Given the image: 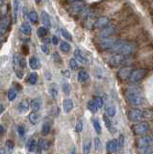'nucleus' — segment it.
<instances>
[{
    "label": "nucleus",
    "mask_w": 153,
    "mask_h": 154,
    "mask_svg": "<svg viewBox=\"0 0 153 154\" xmlns=\"http://www.w3.org/2000/svg\"><path fill=\"white\" fill-rule=\"evenodd\" d=\"M125 96L130 104L133 106H142L145 102L144 94L140 88L136 86H131L125 91Z\"/></svg>",
    "instance_id": "nucleus-1"
},
{
    "label": "nucleus",
    "mask_w": 153,
    "mask_h": 154,
    "mask_svg": "<svg viewBox=\"0 0 153 154\" xmlns=\"http://www.w3.org/2000/svg\"><path fill=\"white\" fill-rule=\"evenodd\" d=\"M109 63L112 65H125L131 63V59H129L126 55L116 53L109 58Z\"/></svg>",
    "instance_id": "nucleus-2"
},
{
    "label": "nucleus",
    "mask_w": 153,
    "mask_h": 154,
    "mask_svg": "<svg viewBox=\"0 0 153 154\" xmlns=\"http://www.w3.org/2000/svg\"><path fill=\"white\" fill-rule=\"evenodd\" d=\"M147 113L148 112L142 111V110H139V109H133L129 112L128 118L131 122H141L142 119H144L145 118H150V115H147Z\"/></svg>",
    "instance_id": "nucleus-3"
},
{
    "label": "nucleus",
    "mask_w": 153,
    "mask_h": 154,
    "mask_svg": "<svg viewBox=\"0 0 153 154\" xmlns=\"http://www.w3.org/2000/svg\"><path fill=\"white\" fill-rule=\"evenodd\" d=\"M145 74H147V69H144V68L133 69L132 72H131L129 80L132 83H138L144 78V77L145 76Z\"/></svg>",
    "instance_id": "nucleus-4"
},
{
    "label": "nucleus",
    "mask_w": 153,
    "mask_h": 154,
    "mask_svg": "<svg viewBox=\"0 0 153 154\" xmlns=\"http://www.w3.org/2000/svg\"><path fill=\"white\" fill-rule=\"evenodd\" d=\"M116 41H118V39L116 38H104L103 41L100 42V47L104 50H111L114 47Z\"/></svg>",
    "instance_id": "nucleus-5"
},
{
    "label": "nucleus",
    "mask_w": 153,
    "mask_h": 154,
    "mask_svg": "<svg viewBox=\"0 0 153 154\" xmlns=\"http://www.w3.org/2000/svg\"><path fill=\"white\" fill-rule=\"evenodd\" d=\"M149 130V124L147 122H140L133 126V131L136 134H144Z\"/></svg>",
    "instance_id": "nucleus-6"
},
{
    "label": "nucleus",
    "mask_w": 153,
    "mask_h": 154,
    "mask_svg": "<svg viewBox=\"0 0 153 154\" xmlns=\"http://www.w3.org/2000/svg\"><path fill=\"white\" fill-rule=\"evenodd\" d=\"M11 24V18L9 16H4L1 18V22H0V33L1 35H4L9 29Z\"/></svg>",
    "instance_id": "nucleus-7"
},
{
    "label": "nucleus",
    "mask_w": 153,
    "mask_h": 154,
    "mask_svg": "<svg viewBox=\"0 0 153 154\" xmlns=\"http://www.w3.org/2000/svg\"><path fill=\"white\" fill-rule=\"evenodd\" d=\"M136 49H137V45H136V43L132 42H127L125 46L123 47V49L121 50V54L128 56V55L134 53L135 51H136Z\"/></svg>",
    "instance_id": "nucleus-8"
},
{
    "label": "nucleus",
    "mask_w": 153,
    "mask_h": 154,
    "mask_svg": "<svg viewBox=\"0 0 153 154\" xmlns=\"http://www.w3.org/2000/svg\"><path fill=\"white\" fill-rule=\"evenodd\" d=\"M131 72H132V68L129 67H124L121 68L119 71H118V77L121 80H126L130 78Z\"/></svg>",
    "instance_id": "nucleus-9"
},
{
    "label": "nucleus",
    "mask_w": 153,
    "mask_h": 154,
    "mask_svg": "<svg viewBox=\"0 0 153 154\" xmlns=\"http://www.w3.org/2000/svg\"><path fill=\"white\" fill-rule=\"evenodd\" d=\"M126 43H127V41H125V40H118L115 43L114 47L111 49V51H112V52H114V53L121 54V50L123 49V47L125 46Z\"/></svg>",
    "instance_id": "nucleus-10"
},
{
    "label": "nucleus",
    "mask_w": 153,
    "mask_h": 154,
    "mask_svg": "<svg viewBox=\"0 0 153 154\" xmlns=\"http://www.w3.org/2000/svg\"><path fill=\"white\" fill-rule=\"evenodd\" d=\"M153 142V138L150 136H144L138 139L137 141V145L139 148H143V146H147V145H150L151 142Z\"/></svg>",
    "instance_id": "nucleus-11"
},
{
    "label": "nucleus",
    "mask_w": 153,
    "mask_h": 154,
    "mask_svg": "<svg viewBox=\"0 0 153 154\" xmlns=\"http://www.w3.org/2000/svg\"><path fill=\"white\" fill-rule=\"evenodd\" d=\"M109 21H110L109 17H99L96 21V23H94V28H96V29H102V28L106 27L108 25V23H109Z\"/></svg>",
    "instance_id": "nucleus-12"
},
{
    "label": "nucleus",
    "mask_w": 153,
    "mask_h": 154,
    "mask_svg": "<svg viewBox=\"0 0 153 154\" xmlns=\"http://www.w3.org/2000/svg\"><path fill=\"white\" fill-rule=\"evenodd\" d=\"M106 149H107V151L109 153H115L119 149V144H118V140H111V141H109L107 142V145H106Z\"/></svg>",
    "instance_id": "nucleus-13"
},
{
    "label": "nucleus",
    "mask_w": 153,
    "mask_h": 154,
    "mask_svg": "<svg viewBox=\"0 0 153 154\" xmlns=\"http://www.w3.org/2000/svg\"><path fill=\"white\" fill-rule=\"evenodd\" d=\"M115 32V26L114 25H109V26H106L104 27L102 30L99 32V36L101 38H108V37H110L113 33Z\"/></svg>",
    "instance_id": "nucleus-14"
},
{
    "label": "nucleus",
    "mask_w": 153,
    "mask_h": 154,
    "mask_svg": "<svg viewBox=\"0 0 153 154\" xmlns=\"http://www.w3.org/2000/svg\"><path fill=\"white\" fill-rule=\"evenodd\" d=\"M73 101H72L70 98H65L63 102V109H64V112L65 114H68L72 111L73 109Z\"/></svg>",
    "instance_id": "nucleus-15"
},
{
    "label": "nucleus",
    "mask_w": 153,
    "mask_h": 154,
    "mask_svg": "<svg viewBox=\"0 0 153 154\" xmlns=\"http://www.w3.org/2000/svg\"><path fill=\"white\" fill-rule=\"evenodd\" d=\"M28 64H29V67H30L32 69H39L42 65L40 59L37 57H35V56H33V57L30 58V59H29Z\"/></svg>",
    "instance_id": "nucleus-16"
},
{
    "label": "nucleus",
    "mask_w": 153,
    "mask_h": 154,
    "mask_svg": "<svg viewBox=\"0 0 153 154\" xmlns=\"http://www.w3.org/2000/svg\"><path fill=\"white\" fill-rule=\"evenodd\" d=\"M29 107H30V103H29V101L26 99H23L19 102V106H17V110H19V112L20 114H24L29 110Z\"/></svg>",
    "instance_id": "nucleus-17"
},
{
    "label": "nucleus",
    "mask_w": 153,
    "mask_h": 154,
    "mask_svg": "<svg viewBox=\"0 0 153 154\" xmlns=\"http://www.w3.org/2000/svg\"><path fill=\"white\" fill-rule=\"evenodd\" d=\"M74 58L78 62H80V63H87V61H88L84 52H82V51L78 48L74 50Z\"/></svg>",
    "instance_id": "nucleus-18"
},
{
    "label": "nucleus",
    "mask_w": 153,
    "mask_h": 154,
    "mask_svg": "<svg viewBox=\"0 0 153 154\" xmlns=\"http://www.w3.org/2000/svg\"><path fill=\"white\" fill-rule=\"evenodd\" d=\"M85 8V4H84V2L82 1H75L73 4L71 6V11L72 13H80L82 12Z\"/></svg>",
    "instance_id": "nucleus-19"
},
{
    "label": "nucleus",
    "mask_w": 153,
    "mask_h": 154,
    "mask_svg": "<svg viewBox=\"0 0 153 154\" xmlns=\"http://www.w3.org/2000/svg\"><path fill=\"white\" fill-rule=\"evenodd\" d=\"M41 19H42V22L43 24V26H45L47 28L51 27V19H50V17L49 14H47L46 12H42V14H41Z\"/></svg>",
    "instance_id": "nucleus-20"
},
{
    "label": "nucleus",
    "mask_w": 153,
    "mask_h": 154,
    "mask_svg": "<svg viewBox=\"0 0 153 154\" xmlns=\"http://www.w3.org/2000/svg\"><path fill=\"white\" fill-rule=\"evenodd\" d=\"M48 91H49V94L50 96L53 98V99H56L58 94H59V88H58V86L56 85L55 83L51 84V85L49 86L48 88Z\"/></svg>",
    "instance_id": "nucleus-21"
},
{
    "label": "nucleus",
    "mask_w": 153,
    "mask_h": 154,
    "mask_svg": "<svg viewBox=\"0 0 153 154\" xmlns=\"http://www.w3.org/2000/svg\"><path fill=\"white\" fill-rule=\"evenodd\" d=\"M90 78V75L89 73L87 72L86 71H84V69H81V71H78V74H77V79L80 83H85L89 80Z\"/></svg>",
    "instance_id": "nucleus-22"
},
{
    "label": "nucleus",
    "mask_w": 153,
    "mask_h": 154,
    "mask_svg": "<svg viewBox=\"0 0 153 154\" xmlns=\"http://www.w3.org/2000/svg\"><path fill=\"white\" fill-rule=\"evenodd\" d=\"M42 105V101L40 98H36V99H33L31 101V108L34 112H38L41 110Z\"/></svg>",
    "instance_id": "nucleus-23"
},
{
    "label": "nucleus",
    "mask_w": 153,
    "mask_h": 154,
    "mask_svg": "<svg viewBox=\"0 0 153 154\" xmlns=\"http://www.w3.org/2000/svg\"><path fill=\"white\" fill-rule=\"evenodd\" d=\"M61 88H62V91H64V94L65 95H68L70 94V91H71V87L70 85V83L65 80H62V83H61Z\"/></svg>",
    "instance_id": "nucleus-24"
},
{
    "label": "nucleus",
    "mask_w": 153,
    "mask_h": 154,
    "mask_svg": "<svg viewBox=\"0 0 153 154\" xmlns=\"http://www.w3.org/2000/svg\"><path fill=\"white\" fill-rule=\"evenodd\" d=\"M37 142L34 139H30V140H28L27 144H26V148H27V150L29 152H34L36 148H37Z\"/></svg>",
    "instance_id": "nucleus-25"
},
{
    "label": "nucleus",
    "mask_w": 153,
    "mask_h": 154,
    "mask_svg": "<svg viewBox=\"0 0 153 154\" xmlns=\"http://www.w3.org/2000/svg\"><path fill=\"white\" fill-rule=\"evenodd\" d=\"M20 30H21V32H22L24 35H26V36L31 35V33H32V28H31V26L27 22L21 23Z\"/></svg>",
    "instance_id": "nucleus-26"
},
{
    "label": "nucleus",
    "mask_w": 153,
    "mask_h": 154,
    "mask_svg": "<svg viewBox=\"0 0 153 154\" xmlns=\"http://www.w3.org/2000/svg\"><path fill=\"white\" fill-rule=\"evenodd\" d=\"M116 114V108L115 105L113 104H110L108 105L106 107V115L108 117H110V118H113V117H115Z\"/></svg>",
    "instance_id": "nucleus-27"
},
{
    "label": "nucleus",
    "mask_w": 153,
    "mask_h": 154,
    "mask_svg": "<svg viewBox=\"0 0 153 154\" xmlns=\"http://www.w3.org/2000/svg\"><path fill=\"white\" fill-rule=\"evenodd\" d=\"M60 49L62 52H64V53H68L70 51L71 49V46L68 43V42H65V41H62L60 42Z\"/></svg>",
    "instance_id": "nucleus-28"
},
{
    "label": "nucleus",
    "mask_w": 153,
    "mask_h": 154,
    "mask_svg": "<svg viewBox=\"0 0 153 154\" xmlns=\"http://www.w3.org/2000/svg\"><path fill=\"white\" fill-rule=\"evenodd\" d=\"M13 4H14V6H13V8H14V21H17V14H19V6H20V2H19V0H14Z\"/></svg>",
    "instance_id": "nucleus-29"
},
{
    "label": "nucleus",
    "mask_w": 153,
    "mask_h": 154,
    "mask_svg": "<svg viewBox=\"0 0 153 154\" xmlns=\"http://www.w3.org/2000/svg\"><path fill=\"white\" fill-rule=\"evenodd\" d=\"M87 107H88L89 111L92 112V113H96L97 110H98V107H97V105L94 100H90L88 102V104H87Z\"/></svg>",
    "instance_id": "nucleus-30"
},
{
    "label": "nucleus",
    "mask_w": 153,
    "mask_h": 154,
    "mask_svg": "<svg viewBox=\"0 0 153 154\" xmlns=\"http://www.w3.org/2000/svg\"><path fill=\"white\" fill-rule=\"evenodd\" d=\"M7 95H8V99L10 101H14L17 96V91L16 89H14V88H12V89H10L8 91V94H7Z\"/></svg>",
    "instance_id": "nucleus-31"
},
{
    "label": "nucleus",
    "mask_w": 153,
    "mask_h": 154,
    "mask_svg": "<svg viewBox=\"0 0 153 154\" xmlns=\"http://www.w3.org/2000/svg\"><path fill=\"white\" fill-rule=\"evenodd\" d=\"M38 81V74L36 72H31L28 75V82L31 85H35Z\"/></svg>",
    "instance_id": "nucleus-32"
},
{
    "label": "nucleus",
    "mask_w": 153,
    "mask_h": 154,
    "mask_svg": "<svg viewBox=\"0 0 153 154\" xmlns=\"http://www.w3.org/2000/svg\"><path fill=\"white\" fill-rule=\"evenodd\" d=\"M28 119H29V122H30L32 124L37 123L38 120H39V115L37 114V112L33 111L32 113H30V115H29V117H28Z\"/></svg>",
    "instance_id": "nucleus-33"
},
{
    "label": "nucleus",
    "mask_w": 153,
    "mask_h": 154,
    "mask_svg": "<svg viewBox=\"0 0 153 154\" xmlns=\"http://www.w3.org/2000/svg\"><path fill=\"white\" fill-rule=\"evenodd\" d=\"M50 130H51L50 123L48 122H45V123H43L42 127V135H43V136H46V135H48Z\"/></svg>",
    "instance_id": "nucleus-34"
},
{
    "label": "nucleus",
    "mask_w": 153,
    "mask_h": 154,
    "mask_svg": "<svg viewBox=\"0 0 153 154\" xmlns=\"http://www.w3.org/2000/svg\"><path fill=\"white\" fill-rule=\"evenodd\" d=\"M92 122H93V128H94V130H96V132L97 134H100L101 133V125H100L99 120L96 118H93L92 119Z\"/></svg>",
    "instance_id": "nucleus-35"
},
{
    "label": "nucleus",
    "mask_w": 153,
    "mask_h": 154,
    "mask_svg": "<svg viewBox=\"0 0 153 154\" xmlns=\"http://www.w3.org/2000/svg\"><path fill=\"white\" fill-rule=\"evenodd\" d=\"M28 18L29 20L31 21L33 23H36L38 22V14L37 12H35V11H31V12L28 13Z\"/></svg>",
    "instance_id": "nucleus-36"
},
{
    "label": "nucleus",
    "mask_w": 153,
    "mask_h": 154,
    "mask_svg": "<svg viewBox=\"0 0 153 154\" xmlns=\"http://www.w3.org/2000/svg\"><path fill=\"white\" fill-rule=\"evenodd\" d=\"M47 34V27L45 26H41L38 28L37 30V35L40 37V38H45Z\"/></svg>",
    "instance_id": "nucleus-37"
},
{
    "label": "nucleus",
    "mask_w": 153,
    "mask_h": 154,
    "mask_svg": "<svg viewBox=\"0 0 153 154\" xmlns=\"http://www.w3.org/2000/svg\"><path fill=\"white\" fill-rule=\"evenodd\" d=\"M91 148H92V142L87 141L84 142L83 145V154H89L91 151Z\"/></svg>",
    "instance_id": "nucleus-38"
},
{
    "label": "nucleus",
    "mask_w": 153,
    "mask_h": 154,
    "mask_svg": "<svg viewBox=\"0 0 153 154\" xmlns=\"http://www.w3.org/2000/svg\"><path fill=\"white\" fill-rule=\"evenodd\" d=\"M139 151L141 154H152V148L150 145L143 146V148H139Z\"/></svg>",
    "instance_id": "nucleus-39"
},
{
    "label": "nucleus",
    "mask_w": 153,
    "mask_h": 154,
    "mask_svg": "<svg viewBox=\"0 0 153 154\" xmlns=\"http://www.w3.org/2000/svg\"><path fill=\"white\" fill-rule=\"evenodd\" d=\"M61 33H62V36H63L65 40H68V41H70V42L72 41V36H71L70 33L67 30V29H65V28H61Z\"/></svg>",
    "instance_id": "nucleus-40"
},
{
    "label": "nucleus",
    "mask_w": 153,
    "mask_h": 154,
    "mask_svg": "<svg viewBox=\"0 0 153 154\" xmlns=\"http://www.w3.org/2000/svg\"><path fill=\"white\" fill-rule=\"evenodd\" d=\"M6 148H7V150L9 151V153L11 154L13 152L14 150V142L11 141V140H8L6 142Z\"/></svg>",
    "instance_id": "nucleus-41"
},
{
    "label": "nucleus",
    "mask_w": 153,
    "mask_h": 154,
    "mask_svg": "<svg viewBox=\"0 0 153 154\" xmlns=\"http://www.w3.org/2000/svg\"><path fill=\"white\" fill-rule=\"evenodd\" d=\"M93 100L96 101V105H97L98 109H101L102 107H103V105H104V101H103V99H102V98H101L100 96H96Z\"/></svg>",
    "instance_id": "nucleus-42"
},
{
    "label": "nucleus",
    "mask_w": 153,
    "mask_h": 154,
    "mask_svg": "<svg viewBox=\"0 0 153 154\" xmlns=\"http://www.w3.org/2000/svg\"><path fill=\"white\" fill-rule=\"evenodd\" d=\"M70 68L71 69H76V68H78V61L75 59V58H71L70 61Z\"/></svg>",
    "instance_id": "nucleus-43"
},
{
    "label": "nucleus",
    "mask_w": 153,
    "mask_h": 154,
    "mask_svg": "<svg viewBox=\"0 0 153 154\" xmlns=\"http://www.w3.org/2000/svg\"><path fill=\"white\" fill-rule=\"evenodd\" d=\"M82 130H83V122L82 120H78L75 124V131L77 133H80V132H82Z\"/></svg>",
    "instance_id": "nucleus-44"
},
{
    "label": "nucleus",
    "mask_w": 153,
    "mask_h": 154,
    "mask_svg": "<svg viewBox=\"0 0 153 154\" xmlns=\"http://www.w3.org/2000/svg\"><path fill=\"white\" fill-rule=\"evenodd\" d=\"M40 145H41L42 150H47L49 148V142L47 140H42L40 142Z\"/></svg>",
    "instance_id": "nucleus-45"
},
{
    "label": "nucleus",
    "mask_w": 153,
    "mask_h": 154,
    "mask_svg": "<svg viewBox=\"0 0 153 154\" xmlns=\"http://www.w3.org/2000/svg\"><path fill=\"white\" fill-rule=\"evenodd\" d=\"M19 60H20V58H19V55H17V54L14 55V58H13V64H14V68L19 67Z\"/></svg>",
    "instance_id": "nucleus-46"
},
{
    "label": "nucleus",
    "mask_w": 153,
    "mask_h": 154,
    "mask_svg": "<svg viewBox=\"0 0 153 154\" xmlns=\"http://www.w3.org/2000/svg\"><path fill=\"white\" fill-rule=\"evenodd\" d=\"M104 122H105V125H106V127L109 130H111L112 129V122L107 116H104Z\"/></svg>",
    "instance_id": "nucleus-47"
},
{
    "label": "nucleus",
    "mask_w": 153,
    "mask_h": 154,
    "mask_svg": "<svg viewBox=\"0 0 153 154\" xmlns=\"http://www.w3.org/2000/svg\"><path fill=\"white\" fill-rule=\"evenodd\" d=\"M17 132H19V135L21 138L24 137L25 136V128H24V126H22V125L17 126Z\"/></svg>",
    "instance_id": "nucleus-48"
},
{
    "label": "nucleus",
    "mask_w": 153,
    "mask_h": 154,
    "mask_svg": "<svg viewBox=\"0 0 153 154\" xmlns=\"http://www.w3.org/2000/svg\"><path fill=\"white\" fill-rule=\"evenodd\" d=\"M94 146H96V149L98 150L100 149L101 148V142H100V139L99 138H94Z\"/></svg>",
    "instance_id": "nucleus-49"
},
{
    "label": "nucleus",
    "mask_w": 153,
    "mask_h": 154,
    "mask_svg": "<svg viewBox=\"0 0 153 154\" xmlns=\"http://www.w3.org/2000/svg\"><path fill=\"white\" fill-rule=\"evenodd\" d=\"M123 142H124V137L123 136H121L119 138V140H118V144H119V149H121L122 148V145H123Z\"/></svg>",
    "instance_id": "nucleus-50"
},
{
    "label": "nucleus",
    "mask_w": 153,
    "mask_h": 154,
    "mask_svg": "<svg viewBox=\"0 0 153 154\" xmlns=\"http://www.w3.org/2000/svg\"><path fill=\"white\" fill-rule=\"evenodd\" d=\"M41 48H42V51L45 54H48L49 53V48H48V46H47L46 45H42Z\"/></svg>",
    "instance_id": "nucleus-51"
},
{
    "label": "nucleus",
    "mask_w": 153,
    "mask_h": 154,
    "mask_svg": "<svg viewBox=\"0 0 153 154\" xmlns=\"http://www.w3.org/2000/svg\"><path fill=\"white\" fill-rule=\"evenodd\" d=\"M25 67H26V62H25V59H24V58H20V60H19V68H25Z\"/></svg>",
    "instance_id": "nucleus-52"
},
{
    "label": "nucleus",
    "mask_w": 153,
    "mask_h": 154,
    "mask_svg": "<svg viewBox=\"0 0 153 154\" xmlns=\"http://www.w3.org/2000/svg\"><path fill=\"white\" fill-rule=\"evenodd\" d=\"M51 42H52V43L54 45H58V42H59V40H58V38L56 36H53L52 40H51Z\"/></svg>",
    "instance_id": "nucleus-53"
},
{
    "label": "nucleus",
    "mask_w": 153,
    "mask_h": 154,
    "mask_svg": "<svg viewBox=\"0 0 153 154\" xmlns=\"http://www.w3.org/2000/svg\"><path fill=\"white\" fill-rule=\"evenodd\" d=\"M62 74H63L65 77H67V78H70V72L68 71H62Z\"/></svg>",
    "instance_id": "nucleus-54"
},
{
    "label": "nucleus",
    "mask_w": 153,
    "mask_h": 154,
    "mask_svg": "<svg viewBox=\"0 0 153 154\" xmlns=\"http://www.w3.org/2000/svg\"><path fill=\"white\" fill-rule=\"evenodd\" d=\"M16 73H17V77H19V78H22L23 77V72L22 71H16Z\"/></svg>",
    "instance_id": "nucleus-55"
},
{
    "label": "nucleus",
    "mask_w": 153,
    "mask_h": 154,
    "mask_svg": "<svg viewBox=\"0 0 153 154\" xmlns=\"http://www.w3.org/2000/svg\"><path fill=\"white\" fill-rule=\"evenodd\" d=\"M70 154H77V149H76L75 146H72L70 151Z\"/></svg>",
    "instance_id": "nucleus-56"
},
{
    "label": "nucleus",
    "mask_w": 153,
    "mask_h": 154,
    "mask_svg": "<svg viewBox=\"0 0 153 154\" xmlns=\"http://www.w3.org/2000/svg\"><path fill=\"white\" fill-rule=\"evenodd\" d=\"M0 132H1V135H3V134H4V132H5L4 126H3L2 124H1V125H0Z\"/></svg>",
    "instance_id": "nucleus-57"
},
{
    "label": "nucleus",
    "mask_w": 153,
    "mask_h": 154,
    "mask_svg": "<svg viewBox=\"0 0 153 154\" xmlns=\"http://www.w3.org/2000/svg\"><path fill=\"white\" fill-rule=\"evenodd\" d=\"M0 108H1V110H0V113L3 114V112H4V106H3V104L0 105Z\"/></svg>",
    "instance_id": "nucleus-58"
},
{
    "label": "nucleus",
    "mask_w": 153,
    "mask_h": 154,
    "mask_svg": "<svg viewBox=\"0 0 153 154\" xmlns=\"http://www.w3.org/2000/svg\"><path fill=\"white\" fill-rule=\"evenodd\" d=\"M5 153H6V150L3 148H1V149H0V154H5Z\"/></svg>",
    "instance_id": "nucleus-59"
},
{
    "label": "nucleus",
    "mask_w": 153,
    "mask_h": 154,
    "mask_svg": "<svg viewBox=\"0 0 153 154\" xmlns=\"http://www.w3.org/2000/svg\"><path fill=\"white\" fill-rule=\"evenodd\" d=\"M41 1H42V0H35V2H36V3H40Z\"/></svg>",
    "instance_id": "nucleus-60"
}]
</instances>
